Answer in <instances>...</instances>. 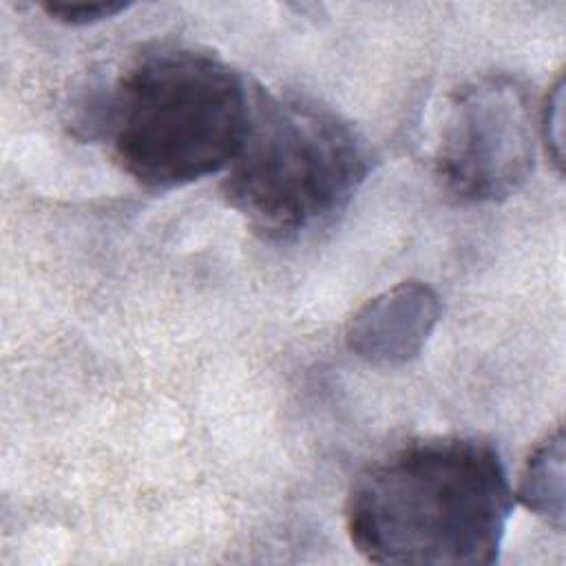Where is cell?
I'll use <instances>...</instances> for the list:
<instances>
[{
  "label": "cell",
  "mask_w": 566,
  "mask_h": 566,
  "mask_svg": "<svg viewBox=\"0 0 566 566\" xmlns=\"http://www.w3.org/2000/svg\"><path fill=\"white\" fill-rule=\"evenodd\" d=\"M564 427L546 433L526 458L513 497L557 533L564 531Z\"/></svg>",
  "instance_id": "cell-6"
},
{
  "label": "cell",
  "mask_w": 566,
  "mask_h": 566,
  "mask_svg": "<svg viewBox=\"0 0 566 566\" xmlns=\"http://www.w3.org/2000/svg\"><path fill=\"white\" fill-rule=\"evenodd\" d=\"M369 168L365 139L338 113L254 84L250 128L221 192L254 232L283 241L340 212Z\"/></svg>",
  "instance_id": "cell-3"
},
{
  "label": "cell",
  "mask_w": 566,
  "mask_h": 566,
  "mask_svg": "<svg viewBox=\"0 0 566 566\" xmlns=\"http://www.w3.org/2000/svg\"><path fill=\"white\" fill-rule=\"evenodd\" d=\"M442 316L438 292L418 279L400 281L363 303L345 327V345L360 360L394 367L413 360Z\"/></svg>",
  "instance_id": "cell-5"
},
{
  "label": "cell",
  "mask_w": 566,
  "mask_h": 566,
  "mask_svg": "<svg viewBox=\"0 0 566 566\" xmlns=\"http://www.w3.org/2000/svg\"><path fill=\"white\" fill-rule=\"evenodd\" d=\"M564 80L557 77L551 93L546 95L544 113H542V137L546 153L557 170H562L564 164Z\"/></svg>",
  "instance_id": "cell-8"
},
{
  "label": "cell",
  "mask_w": 566,
  "mask_h": 566,
  "mask_svg": "<svg viewBox=\"0 0 566 566\" xmlns=\"http://www.w3.org/2000/svg\"><path fill=\"white\" fill-rule=\"evenodd\" d=\"M513 504L493 444L440 436L407 442L360 471L345 526L354 548L376 564L489 566Z\"/></svg>",
  "instance_id": "cell-1"
},
{
  "label": "cell",
  "mask_w": 566,
  "mask_h": 566,
  "mask_svg": "<svg viewBox=\"0 0 566 566\" xmlns=\"http://www.w3.org/2000/svg\"><path fill=\"white\" fill-rule=\"evenodd\" d=\"M254 84L212 51L157 44L82 108V126L150 190H172L226 170L252 117Z\"/></svg>",
  "instance_id": "cell-2"
},
{
  "label": "cell",
  "mask_w": 566,
  "mask_h": 566,
  "mask_svg": "<svg viewBox=\"0 0 566 566\" xmlns=\"http://www.w3.org/2000/svg\"><path fill=\"white\" fill-rule=\"evenodd\" d=\"M535 168L528 88L491 73L455 91L433 148V172L455 201L495 203L515 195Z\"/></svg>",
  "instance_id": "cell-4"
},
{
  "label": "cell",
  "mask_w": 566,
  "mask_h": 566,
  "mask_svg": "<svg viewBox=\"0 0 566 566\" xmlns=\"http://www.w3.org/2000/svg\"><path fill=\"white\" fill-rule=\"evenodd\" d=\"M40 7L55 22H62L69 27H86V24L108 20L126 11L130 4L119 0H49V2H42Z\"/></svg>",
  "instance_id": "cell-7"
}]
</instances>
